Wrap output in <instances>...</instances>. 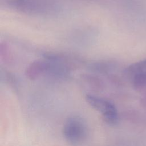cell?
<instances>
[{
  "label": "cell",
  "mask_w": 146,
  "mask_h": 146,
  "mask_svg": "<svg viewBox=\"0 0 146 146\" xmlns=\"http://www.w3.org/2000/svg\"><path fill=\"white\" fill-rule=\"evenodd\" d=\"M62 133L66 141L72 145H78L86 139L88 127L86 120L80 116L72 115L65 121Z\"/></svg>",
  "instance_id": "cell-1"
},
{
  "label": "cell",
  "mask_w": 146,
  "mask_h": 146,
  "mask_svg": "<svg viewBox=\"0 0 146 146\" xmlns=\"http://www.w3.org/2000/svg\"><path fill=\"white\" fill-rule=\"evenodd\" d=\"M87 102L101 113L103 120L110 125H116L119 121V114L115 104L109 100L92 95H87Z\"/></svg>",
  "instance_id": "cell-2"
},
{
  "label": "cell",
  "mask_w": 146,
  "mask_h": 146,
  "mask_svg": "<svg viewBox=\"0 0 146 146\" xmlns=\"http://www.w3.org/2000/svg\"><path fill=\"white\" fill-rule=\"evenodd\" d=\"M128 72L132 78L135 86L141 87L146 84V60L130 66Z\"/></svg>",
  "instance_id": "cell-3"
}]
</instances>
